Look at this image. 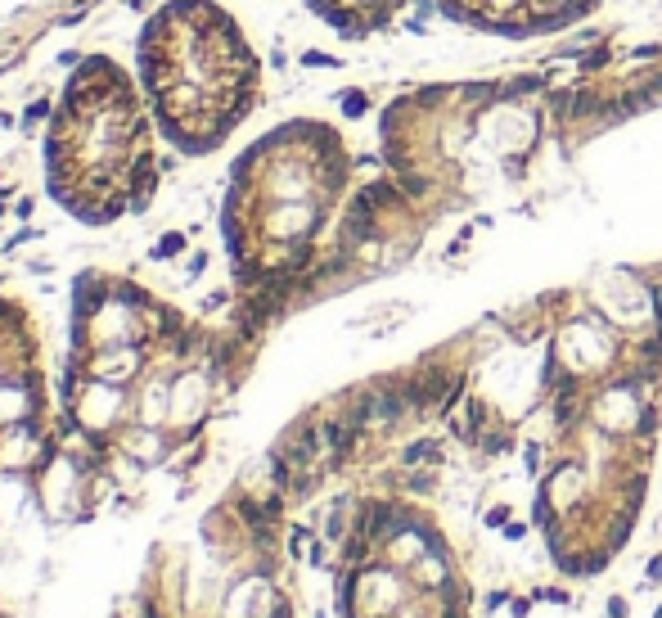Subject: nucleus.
I'll return each mask as SVG.
<instances>
[{
	"instance_id": "nucleus-1",
	"label": "nucleus",
	"mask_w": 662,
	"mask_h": 618,
	"mask_svg": "<svg viewBox=\"0 0 662 618\" xmlns=\"http://www.w3.org/2000/svg\"><path fill=\"white\" fill-rule=\"evenodd\" d=\"M216 384L221 357L185 311L127 275L77 280L63 424L90 456L131 470L171 461L207 424Z\"/></svg>"
},
{
	"instance_id": "nucleus-2",
	"label": "nucleus",
	"mask_w": 662,
	"mask_h": 618,
	"mask_svg": "<svg viewBox=\"0 0 662 618\" xmlns=\"http://www.w3.org/2000/svg\"><path fill=\"white\" fill-rule=\"evenodd\" d=\"M342 185V140L320 122H284L235 158L221 231L239 284L257 302L271 307L302 280Z\"/></svg>"
},
{
	"instance_id": "nucleus-3",
	"label": "nucleus",
	"mask_w": 662,
	"mask_h": 618,
	"mask_svg": "<svg viewBox=\"0 0 662 618\" xmlns=\"http://www.w3.org/2000/svg\"><path fill=\"white\" fill-rule=\"evenodd\" d=\"M158 122L113 54H86L45 122V190L68 217L113 226L158 190Z\"/></svg>"
},
{
	"instance_id": "nucleus-4",
	"label": "nucleus",
	"mask_w": 662,
	"mask_h": 618,
	"mask_svg": "<svg viewBox=\"0 0 662 618\" xmlns=\"http://www.w3.org/2000/svg\"><path fill=\"white\" fill-rule=\"evenodd\" d=\"M136 77L158 136L198 158L221 149L262 91V63L239 18L216 0H167L149 14L136 50Z\"/></svg>"
},
{
	"instance_id": "nucleus-5",
	"label": "nucleus",
	"mask_w": 662,
	"mask_h": 618,
	"mask_svg": "<svg viewBox=\"0 0 662 618\" xmlns=\"http://www.w3.org/2000/svg\"><path fill=\"white\" fill-rule=\"evenodd\" d=\"M54 442L59 424L36 320L23 302L0 298V488L36 483L54 461Z\"/></svg>"
},
{
	"instance_id": "nucleus-6",
	"label": "nucleus",
	"mask_w": 662,
	"mask_h": 618,
	"mask_svg": "<svg viewBox=\"0 0 662 618\" xmlns=\"http://www.w3.org/2000/svg\"><path fill=\"white\" fill-rule=\"evenodd\" d=\"M153 618H293L275 564L207 537V559H171L149 601Z\"/></svg>"
},
{
	"instance_id": "nucleus-7",
	"label": "nucleus",
	"mask_w": 662,
	"mask_h": 618,
	"mask_svg": "<svg viewBox=\"0 0 662 618\" xmlns=\"http://www.w3.org/2000/svg\"><path fill=\"white\" fill-rule=\"evenodd\" d=\"M306 5H311L315 14L333 27V32L365 36V32H374V27L392 14V9H397V0H306Z\"/></svg>"
},
{
	"instance_id": "nucleus-8",
	"label": "nucleus",
	"mask_w": 662,
	"mask_h": 618,
	"mask_svg": "<svg viewBox=\"0 0 662 618\" xmlns=\"http://www.w3.org/2000/svg\"><path fill=\"white\" fill-rule=\"evenodd\" d=\"M437 451H441L437 442H415V447H406V451H401V461L415 465V461H424V456H437Z\"/></svg>"
},
{
	"instance_id": "nucleus-9",
	"label": "nucleus",
	"mask_w": 662,
	"mask_h": 618,
	"mask_svg": "<svg viewBox=\"0 0 662 618\" xmlns=\"http://www.w3.org/2000/svg\"><path fill=\"white\" fill-rule=\"evenodd\" d=\"M532 601H550V605H572V596L563 592V587H541V592H536Z\"/></svg>"
},
{
	"instance_id": "nucleus-10",
	"label": "nucleus",
	"mask_w": 662,
	"mask_h": 618,
	"mask_svg": "<svg viewBox=\"0 0 662 618\" xmlns=\"http://www.w3.org/2000/svg\"><path fill=\"white\" fill-rule=\"evenodd\" d=\"M626 614H631L626 596H608V618H626Z\"/></svg>"
},
{
	"instance_id": "nucleus-11",
	"label": "nucleus",
	"mask_w": 662,
	"mask_h": 618,
	"mask_svg": "<svg viewBox=\"0 0 662 618\" xmlns=\"http://www.w3.org/2000/svg\"><path fill=\"white\" fill-rule=\"evenodd\" d=\"M645 578H649V582H662V555H654V559H649Z\"/></svg>"
},
{
	"instance_id": "nucleus-12",
	"label": "nucleus",
	"mask_w": 662,
	"mask_h": 618,
	"mask_svg": "<svg viewBox=\"0 0 662 618\" xmlns=\"http://www.w3.org/2000/svg\"><path fill=\"white\" fill-rule=\"evenodd\" d=\"M505 519H510V510H505V506H496L491 515H487V524H491V528H505Z\"/></svg>"
},
{
	"instance_id": "nucleus-13",
	"label": "nucleus",
	"mask_w": 662,
	"mask_h": 618,
	"mask_svg": "<svg viewBox=\"0 0 662 618\" xmlns=\"http://www.w3.org/2000/svg\"><path fill=\"white\" fill-rule=\"evenodd\" d=\"M510 614L514 618H527V614H532V601H510Z\"/></svg>"
},
{
	"instance_id": "nucleus-14",
	"label": "nucleus",
	"mask_w": 662,
	"mask_h": 618,
	"mask_svg": "<svg viewBox=\"0 0 662 618\" xmlns=\"http://www.w3.org/2000/svg\"><path fill=\"white\" fill-rule=\"evenodd\" d=\"M604 618H608V614H604Z\"/></svg>"
}]
</instances>
